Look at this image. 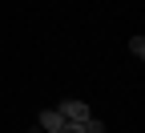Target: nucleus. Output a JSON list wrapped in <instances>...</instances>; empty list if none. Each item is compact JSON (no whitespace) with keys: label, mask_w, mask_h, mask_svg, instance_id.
I'll return each mask as SVG.
<instances>
[{"label":"nucleus","mask_w":145,"mask_h":133,"mask_svg":"<svg viewBox=\"0 0 145 133\" xmlns=\"http://www.w3.org/2000/svg\"><path fill=\"white\" fill-rule=\"evenodd\" d=\"M61 125H65V117H61L57 109H44V113H40V121H36V129H48V133H57Z\"/></svg>","instance_id":"f03ea898"},{"label":"nucleus","mask_w":145,"mask_h":133,"mask_svg":"<svg viewBox=\"0 0 145 133\" xmlns=\"http://www.w3.org/2000/svg\"><path fill=\"white\" fill-rule=\"evenodd\" d=\"M85 125V133H105V121L101 117H89V121H81Z\"/></svg>","instance_id":"20e7f679"},{"label":"nucleus","mask_w":145,"mask_h":133,"mask_svg":"<svg viewBox=\"0 0 145 133\" xmlns=\"http://www.w3.org/2000/svg\"><path fill=\"white\" fill-rule=\"evenodd\" d=\"M57 113H61L65 121H89V117H93V109H89L85 101H77V97H65L57 105Z\"/></svg>","instance_id":"f257e3e1"},{"label":"nucleus","mask_w":145,"mask_h":133,"mask_svg":"<svg viewBox=\"0 0 145 133\" xmlns=\"http://www.w3.org/2000/svg\"><path fill=\"white\" fill-rule=\"evenodd\" d=\"M129 52L137 56V61H141V56H145V36H141V32L133 36V41H129Z\"/></svg>","instance_id":"7ed1b4c3"},{"label":"nucleus","mask_w":145,"mask_h":133,"mask_svg":"<svg viewBox=\"0 0 145 133\" xmlns=\"http://www.w3.org/2000/svg\"><path fill=\"white\" fill-rule=\"evenodd\" d=\"M57 133H85V125H81V121H65Z\"/></svg>","instance_id":"39448f33"}]
</instances>
